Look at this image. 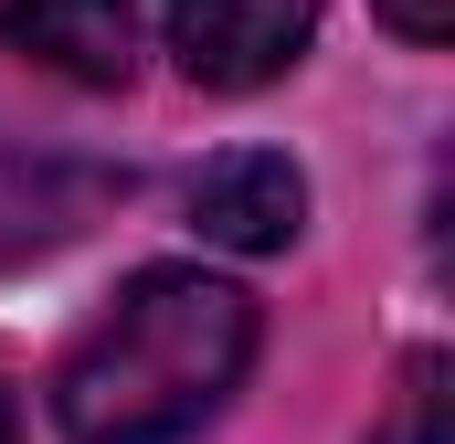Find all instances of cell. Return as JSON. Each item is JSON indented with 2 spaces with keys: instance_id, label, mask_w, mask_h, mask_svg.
<instances>
[{
  "instance_id": "obj_3",
  "label": "cell",
  "mask_w": 455,
  "mask_h": 444,
  "mask_svg": "<svg viewBox=\"0 0 455 444\" xmlns=\"http://www.w3.org/2000/svg\"><path fill=\"white\" fill-rule=\"evenodd\" d=\"M180 202H191V233L223 243V254H286L307 233V180H297L286 148H223V159H202Z\"/></svg>"
},
{
  "instance_id": "obj_1",
  "label": "cell",
  "mask_w": 455,
  "mask_h": 444,
  "mask_svg": "<svg viewBox=\"0 0 455 444\" xmlns=\"http://www.w3.org/2000/svg\"><path fill=\"white\" fill-rule=\"evenodd\" d=\"M254 370V297L202 265H138L53 370L75 444H191Z\"/></svg>"
},
{
  "instance_id": "obj_5",
  "label": "cell",
  "mask_w": 455,
  "mask_h": 444,
  "mask_svg": "<svg viewBox=\"0 0 455 444\" xmlns=\"http://www.w3.org/2000/svg\"><path fill=\"white\" fill-rule=\"evenodd\" d=\"M392 444H445V360H435V349L403 370V413H392Z\"/></svg>"
},
{
  "instance_id": "obj_6",
  "label": "cell",
  "mask_w": 455,
  "mask_h": 444,
  "mask_svg": "<svg viewBox=\"0 0 455 444\" xmlns=\"http://www.w3.org/2000/svg\"><path fill=\"white\" fill-rule=\"evenodd\" d=\"M371 11H381L403 43H445V32H455V0H371Z\"/></svg>"
},
{
  "instance_id": "obj_4",
  "label": "cell",
  "mask_w": 455,
  "mask_h": 444,
  "mask_svg": "<svg viewBox=\"0 0 455 444\" xmlns=\"http://www.w3.org/2000/svg\"><path fill=\"white\" fill-rule=\"evenodd\" d=\"M0 43L21 64H53L64 85L138 75V0H0Z\"/></svg>"
},
{
  "instance_id": "obj_2",
  "label": "cell",
  "mask_w": 455,
  "mask_h": 444,
  "mask_svg": "<svg viewBox=\"0 0 455 444\" xmlns=\"http://www.w3.org/2000/svg\"><path fill=\"white\" fill-rule=\"evenodd\" d=\"M159 11H170L180 75L212 85V96L275 85V75L307 53V32H318V0H159Z\"/></svg>"
},
{
  "instance_id": "obj_7",
  "label": "cell",
  "mask_w": 455,
  "mask_h": 444,
  "mask_svg": "<svg viewBox=\"0 0 455 444\" xmlns=\"http://www.w3.org/2000/svg\"><path fill=\"white\" fill-rule=\"evenodd\" d=\"M0 444H21V402H11V381H0Z\"/></svg>"
}]
</instances>
